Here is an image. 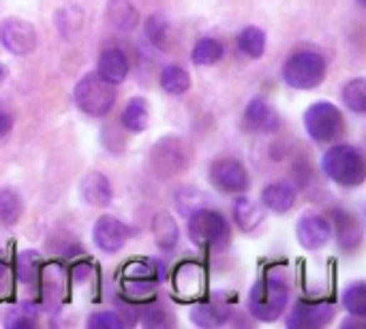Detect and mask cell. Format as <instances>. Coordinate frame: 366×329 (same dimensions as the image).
<instances>
[{
	"label": "cell",
	"mask_w": 366,
	"mask_h": 329,
	"mask_svg": "<svg viewBox=\"0 0 366 329\" xmlns=\"http://www.w3.org/2000/svg\"><path fill=\"white\" fill-rule=\"evenodd\" d=\"M290 300V285L274 270H268L251 289L249 313L264 323H272L281 317Z\"/></svg>",
	"instance_id": "cell-1"
},
{
	"label": "cell",
	"mask_w": 366,
	"mask_h": 329,
	"mask_svg": "<svg viewBox=\"0 0 366 329\" xmlns=\"http://www.w3.org/2000/svg\"><path fill=\"white\" fill-rule=\"evenodd\" d=\"M322 169L332 182L345 188L360 186L366 178L365 156L358 148L350 143L332 146L322 158Z\"/></svg>",
	"instance_id": "cell-2"
},
{
	"label": "cell",
	"mask_w": 366,
	"mask_h": 329,
	"mask_svg": "<svg viewBox=\"0 0 366 329\" xmlns=\"http://www.w3.org/2000/svg\"><path fill=\"white\" fill-rule=\"evenodd\" d=\"M75 105L92 116V118H103L112 111L116 103V90L114 83L105 81L99 73H86L73 90Z\"/></svg>",
	"instance_id": "cell-3"
},
{
	"label": "cell",
	"mask_w": 366,
	"mask_h": 329,
	"mask_svg": "<svg viewBox=\"0 0 366 329\" xmlns=\"http://www.w3.org/2000/svg\"><path fill=\"white\" fill-rule=\"evenodd\" d=\"M326 77V60L322 54L302 49L287 58L283 64V79L296 90H313Z\"/></svg>",
	"instance_id": "cell-4"
},
{
	"label": "cell",
	"mask_w": 366,
	"mask_h": 329,
	"mask_svg": "<svg viewBox=\"0 0 366 329\" xmlns=\"http://www.w3.org/2000/svg\"><path fill=\"white\" fill-rule=\"evenodd\" d=\"M189 238L195 246L217 248L229 240V225L221 212L202 206L189 216Z\"/></svg>",
	"instance_id": "cell-5"
},
{
	"label": "cell",
	"mask_w": 366,
	"mask_h": 329,
	"mask_svg": "<svg viewBox=\"0 0 366 329\" xmlns=\"http://www.w3.org/2000/svg\"><path fill=\"white\" fill-rule=\"evenodd\" d=\"M343 113L328 101H317L305 111V128L317 143H330L343 133Z\"/></svg>",
	"instance_id": "cell-6"
},
{
	"label": "cell",
	"mask_w": 366,
	"mask_h": 329,
	"mask_svg": "<svg viewBox=\"0 0 366 329\" xmlns=\"http://www.w3.org/2000/svg\"><path fill=\"white\" fill-rule=\"evenodd\" d=\"M208 176L212 186L219 188L221 193L238 195V193H247L251 186L247 167L236 158H217L210 165Z\"/></svg>",
	"instance_id": "cell-7"
},
{
	"label": "cell",
	"mask_w": 366,
	"mask_h": 329,
	"mask_svg": "<svg viewBox=\"0 0 366 329\" xmlns=\"http://www.w3.org/2000/svg\"><path fill=\"white\" fill-rule=\"evenodd\" d=\"M0 41L13 56H28L36 47V30L30 21L9 17L0 26Z\"/></svg>",
	"instance_id": "cell-8"
},
{
	"label": "cell",
	"mask_w": 366,
	"mask_h": 329,
	"mask_svg": "<svg viewBox=\"0 0 366 329\" xmlns=\"http://www.w3.org/2000/svg\"><path fill=\"white\" fill-rule=\"evenodd\" d=\"M152 167L157 169V173H161L163 178H172L180 171H184L187 167V152L180 139L176 137H165L159 139L152 148Z\"/></svg>",
	"instance_id": "cell-9"
},
{
	"label": "cell",
	"mask_w": 366,
	"mask_h": 329,
	"mask_svg": "<svg viewBox=\"0 0 366 329\" xmlns=\"http://www.w3.org/2000/svg\"><path fill=\"white\" fill-rule=\"evenodd\" d=\"M39 289H41V306L47 313L60 310V304L66 295V274L62 265L58 263H45L41 265V276H39Z\"/></svg>",
	"instance_id": "cell-10"
},
{
	"label": "cell",
	"mask_w": 366,
	"mask_h": 329,
	"mask_svg": "<svg viewBox=\"0 0 366 329\" xmlns=\"http://www.w3.org/2000/svg\"><path fill=\"white\" fill-rule=\"evenodd\" d=\"M337 315V306L332 302H298L294 313L287 319V328L292 329H317L328 325Z\"/></svg>",
	"instance_id": "cell-11"
},
{
	"label": "cell",
	"mask_w": 366,
	"mask_h": 329,
	"mask_svg": "<svg viewBox=\"0 0 366 329\" xmlns=\"http://www.w3.org/2000/svg\"><path fill=\"white\" fill-rule=\"evenodd\" d=\"M129 236H131L129 227L122 221H118L116 216H109V214L101 216L94 223V229H92V240L103 253H118L124 246Z\"/></svg>",
	"instance_id": "cell-12"
},
{
	"label": "cell",
	"mask_w": 366,
	"mask_h": 329,
	"mask_svg": "<svg viewBox=\"0 0 366 329\" xmlns=\"http://www.w3.org/2000/svg\"><path fill=\"white\" fill-rule=\"evenodd\" d=\"M296 236L298 242L309 248V250H317L322 246H326L332 238V225L328 218L320 216V214H305L300 216L298 225H296Z\"/></svg>",
	"instance_id": "cell-13"
},
{
	"label": "cell",
	"mask_w": 366,
	"mask_h": 329,
	"mask_svg": "<svg viewBox=\"0 0 366 329\" xmlns=\"http://www.w3.org/2000/svg\"><path fill=\"white\" fill-rule=\"evenodd\" d=\"M174 289L182 300H197L206 289V270L197 261H184L174 272Z\"/></svg>",
	"instance_id": "cell-14"
},
{
	"label": "cell",
	"mask_w": 366,
	"mask_h": 329,
	"mask_svg": "<svg viewBox=\"0 0 366 329\" xmlns=\"http://www.w3.org/2000/svg\"><path fill=\"white\" fill-rule=\"evenodd\" d=\"M332 227L337 233V242L343 250L354 253L360 244H362V227L358 223V218L352 212H345L341 208H337L332 212Z\"/></svg>",
	"instance_id": "cell-15"
},
{
	"label": "cell",
	"mask_w": 366,
	"mask_h": 329,
	"mask_svg": "<svg viewBox=\"0 0 366 329\" xmlns=\"http://www.w3.org/2000/svg\"><path fill=\"white\" fill-rule=\"evenodd\" d=\"M281 120L277 111L270 107L268 101L264 98H253L247 109H244V126L253 133H274L279 128Z\"/></svg>",
	"instance_id": "cell-16"
},
{
	"label": "cell",
	"mask_w": 366,
	"mask_h": 329,
	"mask_svg": "<svg viewBox=\"0 0 366 329\" xmlns=\"http://www.w3.org/2000/svg\"><path fill=\"white\" fill-rule=\"evenodd\" d=\"M79 195H81V199H84L88 206L107 208V206L112 203L114 191H112L109 180H107L103 173L92 171V173L84 176V180L79 182Z\"/></svg>",
	"instance_id": "cell-17"
},
{
	"label": "cell",
	"mask_w": 366,
	"mask_h": 329,
	"mask_svg": "<svg viewBox=\"0 0 366 329\" xmlns=\"http://www.w3.org/2000/svg\"><path fill=\"white\" fill-rule=\"evenodd\" d=\"M97 73H99L105 81H109V83H114V86L122 83V81L127 79V75H129V60H127V54H124L122 49H118V47L105 49V51L99 56Z\"/></svg>",
	"instance_id": "cell-18"
},
{
	"label": "cell",
	"mask_w": 366,
	"mask_h": 329,
	"mask_svg": "<svg viewBox=\"0 0 366 329\" xmlns=\"http://www.w3.org/2000/svg\"><path fill=\"white\" fill-rule=\"evenodd\" d=\"M189 317L197 328H221L232 319V308L221 302H199L191 308Z\"/></svg>",
	"instance_id": "cell-19"
},
{
	"label": "cell",
	"mask_w": 366,
	"mask_h": 329,
	"mask_svg": "<svg viewBox=\"0 0 366 329\" xmlns=\"http://www.w3.org/2000/svg\"><path fill=\"white\" fill-rule=\"evenodd\" d=\"M294 203H296V191L285 182H272L262 193V206L277 214L290 212Z\"/></svg>",
	"instance_id": "cell-20"
},
{
	"label": "cell",
	"mask_w": 366,
	"mask_h": 329,
	"mask_svg": "<svg viewBox=\"0 0 366 329\" xmlns=\"http://www.w3.org/2000/svg\"><path fill=\"white\" fill-rule=\"evenodd\" d=\"M41 255L36 250H21L15 261V276L21 287L36 291L39 289V276H41Z\"/></svg>",
	"instance_id": "cell-21"
},
{
	"label": "cell",
	"mask_w": 366,
	"mask_h": 329,
	"mask_svg": "<svg viewBox=\"0 0 366 329\" xmlns=\"http://www.w3.org/2000/svg\"><path fill=\"white\" fill-rule=\"evenodd\" d=\"M107 19L116 30L129 32L139 24V13L129 0H109L107 2Z\"/></svg>",
	"instance_id": "cell-22"
},
{
	"label": "cell",
	"mask_w": 366,
	"mask_h": 329,
	"mask_svg": "<svg viewBox=\"0 0 366 329\" xmlns=\"http://www.w3.org/2000/svg\"><path fill=\"white\" fill-rule=\"evenodd\" d=\"M152 233L161 250H174L180 240L178 223L167 212H161L152 218Z\"/></svg>",
	"instance_id": "cell-23"
},
{
	"label": "cell",
	"mask_w": 366,
	"mask_h": 329,
	"mask_svg": "<svg viewBox=\"0 0 366 329\" xmlns=\"http://www.w3.org/2000/svg\"><path fill=\"white\" fill-rule=\"evenodd\" d=\"M234 221L242 231H255L264 223V206L242 197L234 203Z\"/></svg>",
	"instance_id": "cell-24"
},
{
	"label": "cell",
	"mask_w": 366,
	"mask_h": 329,
	"mask_svg": "<svg viewBox=\"0 0 366 329\" xmlns=\"http://www.w3.org/2000/svg\"><path fill=\"white\" fill-rule=\"evenodd\" d=\"M122 126L131 133H142L148 126V103L142 96L127 101L122 109Z\"/></svg>",
	"instance_id": "cell-25"
},
{
	"label": "cell",
	"mask_w": 366,
	"mask_h": 329,
	"mask_svg": "<svg viewBox=\"0 0 366 329\" xmlns=\"http://www.w3.org/2000/svg\"><path fill=\"white\" fill-rule=\"evenodd\" d=\"M161 88L172 96H180L191 88V77L180 64H167L161 71Z\"/></svg>",
	"instance_id": "cell-26"
},
{
	"label": "cell",
	"mask_w": 366,
	"mask_h": 329,
	"mask_svg": "<svg viewBox=\"0 0 366 329\" xmlns=\"http://www.w3.org/2000/svg\"><path fill=\"white\" fill-rule=\"evenodd\" d=\"M238 49L249 58H262L266 51V34L257 26H249L238 34Z\"/></svg>",
	"instance_id": "cell-27"
},
{
	"label": "cell",
	"mask_w": 366,
	"mask_h": 329,
	"mask_svg": "<svg viewBox=\"0 0 366 329\" xmlns=\"http://www.w3.org/2000/svg\"><path fill=\"white\" fill-rule=\"evenodd\" d=\"M24 206L13 188H0V225L13 227L21 218Z\"/></svg>",
	"instance_id": "cell-28"
},
{
	"label": "cell",
	"mask_w": 366,
	"mask_h": 329,
	"mask_svg": "<svg viewBox=\"0 0 366 329\" xmlns=\"http://www.w3.org/2000/svg\"><path fill=\"white\" fill-rule=\"evenodd\" d=\"M223 54H225L223 45H221L217 39L206 36V39H202V41L195 43V47H193V51H191V58H193V62L199 64V66H210V64L219 62V60L223 58Z\"/></svg>",
	"instance_id": "cell-29"
},
{
	"label": "cell",
	"mask_w": 366,
	"mask_h": 329,
	"mask_svg": "<svg viewBox=\"0 0 366 329\" xmlns=\"http://www.w3.org/2000/svg\"><path fill=\"white\" fill-rule=\"evenodd\" d=\"M124 278L161 280L163 278V268L154 259H135L129 265H124Z\"/></svg>",
	"instance_id": "cell-30"
},
{
	"label": "cell",
	"mask_w": 366,
	"mask_h": 329,
	"mask_svg": "<svg viewBox=\"0 0 366 329\" xmlns=\"http://www.w3.org/2000/svg\"><path fill=\"white\" fill-rule=\"evenodd\" d=\"M343 103L354 111V113H365L366 111V81L362 77H356L343 86Z\"/></svg>",
	"instance_id": "cell-31"
},
{
	"label": "cell",
	"mask_w": 366,
	"mask_h": 329,
	"mask_svg": "<svg viewBox=\"0 0 366 329\" xmlns=\"http://www.w3.org/2000/svg\"><path fill=\"white\" fill-rule=\"evenodd\" d=\"M343 306L347 308V313L352 317H365L366 315V285L362 280L354 283L347 287V291L343 293Z\"/></svg>",
	"instance_id": "cell-32"
},
{
	"label": "cell",
	"mask_w": 366,
	"mask_h": 329,
	"mask_svg": "<svg viewBox=\"0 0 366 329\" xmlns=\"http://www.w3.org/2000/svg\"><path fill=\"white\" fill-rule=\"evenodd\" d=\"M81 21H84V13L75 4H66L56 13V28L64 36H71L73 32H77L81 28Z\"/></svg>",
	"instance_id": "cell-33"
},
{
	"label": "cell",
	"mask_w": 366,
	"mask_h": 329,
	"mask_svg": "<svg viewBox=\"0 0 366 329\" xmlns=\"http://www.w3.org/2000/svg\"><path fill=\"white\" fill-rule=\"evenodd\" d=\"M157 280H137L124 278V298L133 302H150L154 298Z\"/></svg>",
	"instance_id": "cell-34"
},
{
	"label": "cell",
	"mask_w": 366,
	"mask_h": 329,
	"mask_svg": "<svg viewBox=\"0 0 366 329\" xmlns=\"http://www.w3.org/2000/svg\"><path fill=\"white\" fill-rule=\"evenodd\" d=\"M167 21H165V17L163 15H150L148 17V21H146V36L150 39V43L154 45V47H165V43H167Z\"/></svg>",
	"instance_id": "cell-35"
},
{
	"label": "cell",
	"mask_w": 366,
	"mask_h": 329,
	"mask_svg": "<svg viewBox=\"0 0 366 329\" xmlns=\"http://www.w3.org/2000/svg\"><path fill=\"white\" fill-rule=\"evenodd\" d=\"M176 206L184 216H191L195 210H199L204 206V197L195 188H180V191H176Z\"/></svg>",
	"instance_id": "cell-36"
},
{
	"label": "cell",
	"mask_w": 366,
	"mask_h": 329,
	"mask_svg": "<svg viewBox=\"0 0 366 329\" xmlns=\"http://www.w3.org/2000/svg\"><path fill=\"white\" fill-rule=\"evenodd\" d=\"M86 325L90 329H122L124 328V321H122L116 313H97V315H92V317L88 319Z\"/></svg>",
	"instance_id": "cell-37"
},
{
	"label": "cell",
	"mask_w": 366,
	"mask_h": 329,
	"mask_svg": "<svg viewBox=\"0 0 366 329\" xmlns=\"http://www.w3.org/2000/svg\"><path fill=\"white\" fill-rule=\"evenodd\" d=\"M13 291V274H11V268L0 261V300L9 298Z\"/></svg>",
	"instance_id": "cell-38"
},
{
	"label": "cell",
	"mask_w": 366,
	"mask_h": 329,
	"mask_svg": "<svg viewBox=\"0 0 366 329\" xmlns=\"http://www.w3.org/2000/svg\"><path fill=\"white\" fill-rule=\"evenodd\" d=\"M142 323L148 328H157V325H165L167 323V313L159 310V308H150L142 315Z\"/></svg>",
	"instance_id": "cell-39"
},
{
	"label": "cell",
	"mask_w": 366,
	"mask_h": 329,
	"mask_svg": "<svg viewBox=\"0 0 366 329\" xmlns=\"http://www.w3.org/2000/svg\"><path fill=\"white\" fill-rule=\"evenodd\" d=\"M90 272H92L90 263H77V265L73 268L71 276H73L75 285H81V283H84L86 278H90Z\"/></svg>",
	"instance_id": "cell-40"
},
{
	"label": "cell",
	"mask_w": 366,
	"mask_h": 329,
	"mask_svg": "<svg viewBox=\"0 0 366 329\" xmlns=\"http://www.w3.org/2000/svg\"><path fill=\"white\" fill-rule=\"evenodd\" d=\"M11 128H13V118H11V113H6V111L0 107V141L11 133Z\"/></svg>",
	"instance_id": "cell-41"
},
{
	"label": "cell",
	"mask_w": 366,
	"mask_h": 329,
	"mask_svg": "<svg viewBox=\"0 0 366 329\" xmlns=\"http://www.w3.org/2000/svg\"><path fill=\"white\" fill-rule=\"evenodd\" d=\"M6 73H9V71H6V66H2V64H0V83L6 79Z\"/></svg>",
	"instance_id": "cell-42"
},
{
	"label": "cell",
	"mask_w": 366,
	"mask_h": 329,
	"mask_svg": "<svg viewBox=\"0 0 366 329\" xmlns=\"http://www.w3.org/2000/svg\"><path fill=\"white\" fill-rule=\"evenodd\" d=\"M358 2H360V4H365V0H358Z\"/></svg>",
	"instance_id": "cell-43"
}]
</instances>
